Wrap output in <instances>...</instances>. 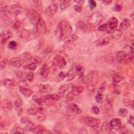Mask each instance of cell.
Returning <instances> with one entry per match:
<instances>
[{
    "mask_svg": "<svg viewBox=\"0 0 134 134\" xmlns=\"http://www.w3.org/2000/svg\"><path fill=\"white\" fill-rule=\"evenodd\" d=\"M103 18V16L101 13L99 12H95L90 15L87 22L90 25L92 26H96L102 22Z\"/></svg>",
    "mask_w": 134,
    "mask_h": 134,
    "instance_id": "cell-1",
    "label": "cell"
},
{
    "mask_svg": "<svg viewBox=\"0 0 134 134\" xmlns=\"http://www.w3.org/2000/svg\"><path fill=\"white\" fill-rule=\"evenodd\" d=\"M27 16L28 17L30 23L35 26L39 23L41 18L38 13L33 9H30L27 11Z\"/></svg>",
    "mask_w": 134,
    "mask_h": 134,
    "instance_id": "cell-2",
    "label": "cell"
},
{
    "mask_svg": "<svg viewBox=\"0 0 134 134\" xmlns=\"http://www.w3.org/2000/svg\"><path fill=\"white\" fill-rule=\"evenodd\" d=\"M1 15L2 19L5 22H9L10 21L12 14L6 5L4 4V5H1Z\"/></svg>",
    "mask_w": 134,
    "mask_h": 134,
    "instance_id": "cell-3",
    "label": "cell"
},
{
    "mask_svg": "<svg viewBox=\"0 0 134 134\" xmlns=\"http://www.w3.org/2000/svg\"><path fill=\"white\" fill-rule=\"evenodd\" d=\"M63 37L69 35L73 31V28L70 23L66 20H62L60 23Z\"/></svg>",
    "mask_w": 134,
    "mask_h": 134,
    "instance_id": "cell-4",
    "label": "cell"
},
{
    "mask_svg": "<svg viewBox=\"0 0 134 134\" xmlns=\"http://www.w3.org/2000/svg\"><path fill=\"white\" fill-rule=\"evenodd\" d=\"M83 122L86 125L91 127H97L100 122V120L91 117H85L83 119Z\"/></svg>",
    "mask_w": 134,
    "mask_h": 134,
    "instance_id": "cell-5",
    "label": "cell"
},
{
    "mask_svg": "<svg viewBox=\"0 0 134 134\" xmlns=\"http://www.w3.org/2000/svg\"><path fill=\"white\" fill-rule=\"evenodd\" d=\"M46 26L44 20L42 17H41L39 23L35 26L34 31L39 36L41 34H44L46 32Z\"/></svg>",
    "mask_w": 134,
    "mask_h": 134,
    "instance_id": "cell-6",
    "label": "cell"
},
{
    "mask_svg": "<svg viewBox=\"0 0 134 134\" xmlns=\"http://www.w3.org/2000/svg\"><path fill=\"white\" fill-rule=\"evenodd\" d=\"M58 6L56 3H52L49 5L45 10V13L49 16H52L58 11Z\"/></svg>",
    "mask_w": 134,
    "mask_h": 134,
    "instance_id": "cell-7",
    "label": "cell"
},
{
    "mask_svg": "<svg viewBox=\"0 0 134 134\" xmlns=\"http://www.w3.org/2000/svg\"><path fill=\"white\" fill-rule=\"evenodd\" d=\"M54 63L55 65H57L58 66V68L60 69H63L65 66L66 64L65 59L63 57L59 55H57V56H55V57L54 59Z\"/></svg>",
    "mask_w": 134,
    "mask_h": 134,
    "instance_id": "cell-8",
    "label": "cell"
},
{
    "mask_svg": "<svg viewBox=\"0 0 134 134\" xmlns=\"http://www.w3.org/2000/svg\"><path fill=\"white\" fill-rule=\"evenodd\" d=\"M118 23V19L115 17H111L108 20L106 24L107 25L108 28H109L110 30L113 31L116 29Z\"/></svg>",
    "mask_w": 134,
    "mask_h": 134,
    "instance_id": "cell-9",
    "label": "cell"
},
{
    "mask_svg": "<svg viewBox=\"0 0 134 134\" xmlns=\"http://www.w3.org/2000/svg\"><path fill=\"white\" fill-rule=\"evenodd\" d=\"M13 36L12 32L9 30H4L1 34V43L4 44Z\"/></svg>",
    "mask_w": 134,
    "mask_h": 134,
    "instance_id": "cell-10",
    "label": "cell"
},
{
    "mask_svg": "<svg viewBox=\"0 0 134 134\" xmlns=\"http://www.w3.org/2000/svg\"><path fill=\"white\" fill-rule=\"evenodd\" d=\"M109 126L110 128L114 130H119L121 127V121L118 118H114L110 120Z\"/></svg>",
    "mask_w": 134,
    "mask_h": 134,
    "instance_id": "cell-11",
    "label": "cell"
},
{
    "mask_svg": "<svg viewBox=\"0 0 134 134\" xmlns=\"http://www.w3.org/2000/svg\"><path fill=\"white\" fill-rule=\"evenodd\" d=\"M14 107L17 114L21 115L23 111V100L20 98H18L15 100L14 103Z\"/></svg>",
    "mask_w": 134,
    "mask_h": 134,
    "instance_id": "cell-12",
    "label": "cell"
},
{
    "mask_svg": "<svg viewBox=\"0 0 134 134\" xmlns=\"http://www.w3.org/2000/svg\"><path fill=\"white\" fill-rule=\"evenodd\" d=\"M97 74V72L95 71H93L91 72H90L88 74H87L86 76H85L84 77V80H83V82L85 83V84H91L92 83V82L93 81V80L95 77V76Z\"/></svg>",
    "mask_w": 134,
    "mask_h": 134,
    "instance_id": "cell-13",
    "label": "cell"
},
{
    "mask_svg": "<svg viewBox=\"0 0 134 134\" xmlns=\"http://www.w3.org/2000/svg\"><path fill=\"white\" fill-rule=\"evenodd\" d=\"M77 28L84 33H87L90 31V27L83 21H79L77 24Z\"/></svg>",
    "mask_w": 134,
    "mask_h": 134,
    "instance_id": "cell-14",
    "label": "cell"
},
{
    "mask_svg": "<svg viewBox=\"0 0 134 134\" xmlns=\"http://www.w3.org/2000/svg\"><path fill=\"white\" fill-rule=\"evenodd\" d=\"M23 60L17 57H13L10 60V64L15 68H19L23 64Z\"/></svg>",
    "mask_w": 134,
    "mask_h": 134,
    "instance_id": "cell-15",
    "label": "cell"
},
{
    "mask_svg": "<svg viewBox=\"0 0 134 134\" xmlns=\"http://www.w3.org/2000/svg\"><path fill=\"white\" fill-rule=\"evenodd\" d=\"M36 115H37L36 117L38 120L40 121H43L46 117V115L45 114V110L44 109V108L42 107L38 108V112Z\"/></svg>",
    "mask_w": 134,
    "mask_h": 134,
    "instance_id": "cell-16",
    "label": "cell"
},
{
    "mask_svg": "<svg viewBox=\"0 0 134 134\" xmlns=\"http://www.w3.org/2000/svg\"><path fill=\"white\" fill-rule=\"evenodd\" d=\"M127 57V53L124 51H119L116 54V59L119 62H122L126 61Z\"/></svg>",
    "mask_w": 134,
    "mask_h": 134,
    "instance_id": "cell-17",
    "label": "cell"
},
{
    "mask_svg": "<svg viewBox=\"0 0 134 134\" xmlns=\"http://www.w3.org/2000/svg\"><path fill=\"white\" fill-rule=\"evenodd\" d=\"M77 39L78 37L77 35L75 34H71L65 36L63 39V41L67 43H71L77 40Z\"/></svg>",
    "mask_w": 134,
    "mask_h": 134,
    "instance_id": "cell-18",
    "label": "cell"
},
{
    "mask_svg": "<svg viewBox=\"0 0 134 134\" xmlns=\"http://www.w3.org/2000/svg\"><path fill=\"white\" fill-rule=\"evenodd\" d=\"M83 87L81 85H73L71 88V92L74 95H79L83 91Z\"/></svg>",
    "mask_w": 134,
    "mask_h": 134,
    "instance_id": "cell-19",
    "label": "cell"
},
{
    "mask_svg": "<svg viewBox=\"0 0 134 134\" xmlns=\"http://www.w3.org/2000/svg\"><path fill=\"white\" fill-rule=\"evenodd\" d=\"M50 72V69L47 64L43 65L42 67L40 70V74L41 76L43 78H46L48 77Z\"/></svg>",
    "mask_w": 134,
    "mask_h": 134,
    "instance_id": "cell-20",
    "label": "cell"
},
{
    "mask_svg": "<svg viewBox=\"0 0 134 134\" xmlns=\"http://www.w3.org/2000/svg\"><path fill=\"white\" fill-rule=\"evenodd\" d=\"M2 108L6 111H9L12 110V104L10 101L7 99L4 100L2 103Z\"/></svg>",
    "mask_w": 134,
    "mask_h": 134,
    "instance_id": "cell-21",
    "label": "cell"
},
{
    "mask_svg": "<svg viewBox=\"0 0 134 134\" xmlns=\"http://www.w3.org/2000/svg\"><path fill=\"white\" fill-rule=\"evenodd\" d=\"M131 25V21L129 19H124L120 24L119 28L120 29L126 30L128 28H129Z\"/></svg>",
    "mask_w": 134,
    "mask_h": 134,
    "instance_id": "cell-22",
    "label": "cell"
},
{
    "mask_svg": "<svg viewBox=\"0 0 134 134\" xmlns=\"http://www.w3.org/2000/svg\"><path fill=\"white\" fill-rule=\"evenodd\" d=\"M110 42V39L108 37L103 38L98 40H97L96 42V45L98 47H103L104 46H106Z\"/></svg>",
    "mask_w": 134,
    "mask_h": 134,
    "instance_id": "cell-23",
    "label": "cell"
},
{
    "mask_svg": "<svg viewBox=\"0 0 134 134\" xmlns=\"http://www.w3.org/2000/svg\"><path fill=\"white\" fill-rule=\"evenodd\" d=\"M123 79H124V76L123 75H122L121 74H116L113 76V78H112L113 84L115 85H117Z\"/></svg>",
    "mask_w": 134,
    "mask_h": 134,
    "instance_id": "cell-24",
    "label": "cell"
},
{
    "mask_svg": "<svg viewBox=\"0 0 134 134\" xmlns=\"http://www.w3.org/2000/svg\"><path fill=\"white\" fill-rule=\"evenodd\" d=\"M39 91L43 93H49L52 91V88L50 85L48 84H40L39 85Z\"/></svg>",
    "mask_w": 134,
    "mask_h": 134,
    "instance_id": "cell-25",
    "label": "cell"
},
{
    "mask_svg": "<svg viewBox=\"0 0 134 134\" xmlns=\"http://www.w3.org/2000/svg\"><path fill=\"white\" fill-rule=\"evenodd\" d=\"M55 36L58 40H61L62 39V38L63 37L60 23H59L58 25V26L55 30Z\"/></svg>",
    "mask_w": 134,
    "mask_h": 134,
    "instance_id": "cell-26",
    "label": "cell"
},
{
    "mask_svg": "<svg viewBox=\"0 0 134 134\" xmlns=\"http://www.w3.org/2000/svg\"><path fill=\"white\" fill-rule=\"evenodd\" d=\"M69 107H70V109L72 111H73L74 113L77 114H80L82 113L81 109L76 104L74 103H71L69 104Z\"/></svg>",
    "mask_w": 134,
    "mask_h": 134,
    "instance_id": "cell-27",
    "label": "cell"
},
{
    "mask_svg": "<svg viewBox=\"0 0 134 134\" xmlns=\"http://www.w3.org/2000/svg\"><path fill=\"white\" fill-rule=\"evenodd\" d=\"M19 91L25 97H29L32 94V92L31 90L26 88L23 87H19Z\"/></svg>",
    "mask_w": 134,
    "mask_h": 134,
    "instance_id": "cell-28",
    "label": "cell"
},
{
    "mask_svg": "<svg viewBox=\"0 0 134 134\" xmlns=\"http://www.w3.org/2000/svg\"><path fill=\"white\" fill-rule=\"evenodd\" d=\"M85 72V69L83 66L78 65L75 67V72L80 77H83Z\"/></svg>",
    "mask_w": 134,
    "mask_h": 134,
    "instance_id": "cell-29",
    "label": "cell"
},
{
    "mask_svg": "<svg viewBox=\"0 0 134 134\" xmlns=\"http://www.w3.org/2000/svg\"><path fill=\"white\" fill-rule=\"evenodd\" d=\"M69 88V85L68 84H65L60 87V88L58 90V92L60 97H63L65 93L66 92V91L68 90Z\"/></svg>",
    "mask_w": 134,
    "mask_h": 134,
    "instance_id": "cell-30",
    "label": "cell"
},
{
    "mask_svg": "<svg viewBox=\"0 0 134 134\" xmlns=\"http://www.w3.org/2000/svg\"><path fill=\"white\" fill-rule=\"evenodd\" d=\"M44 128L41 125L35 126L31 130V131L35 133H42L44 132Z\"/></svg>",
    "mask_w": 134,
    "mask_h": 134,
    "instance_id": "cell-31",
    "label": "cell"
},
{
    "mask_svg": "<svg viewBox=\"0 0 134 134\" xmlns=\"http://www.w3.org/2000/svg\"><path fill=\"white\" fill-rule=\"evenodd\" d=\"M75 75H76V72L73 69L70 70L68 72L67 74H66V77L67 79V80L68 81L72 80L74 78V77L75 76Z\"/></svg>",
    "mask_w": 134,
    "mask_h": 134,
    "instance_id": "cell-32",
    "label": "cell"
},
{
    "mask_svg": "<svg viewBox=\"0 0 134 134\" xmlns=\"http://www.w3.org/2000/svg\"><path fill=\"white\" fill-rule=\"evenodd\" d=\"M4 85L6 87L8 88H10L14 86V82L13 80L10 79H6L4 81Z\"/></svg>",
    "mask_w": 134,
    "mask_h": 134,
    "instance_id": "cell-33",
    "label": "cell"
},
{
    "mask_svg": "<svg viewBox=\"0 0 134 134\" xmlns=\"http://www.w3.org/2000/svg\"><path fill=\"white\" fill-rule=\"evenodd\" d=\"M67 73H65L64 72H61L57 76L55 79V81L57 82H60L63 81L66 76Z\"/></svg>",
    "mask_w": 134,
    "mask_h": 134,
    "instance_id": "cell-34",
    "label": "cell"
},
{
    "mask_svg": "<svg viewBox=\"0 0 134 134\" xmlns=\"http://www.w3.org/2000/svg\"><path fill=\"white\" fill-rule=\"evenodd\" d=\"M32 100L38 105L42 106L43 104L44 103V99H43L42 98H39L36 95H34L32 98Z\"/></svg>",
    "mask_w": 134,
    "mask_h": 134,
    "instance_id": "cell-35",
    "label": "cell"
},
{
    "mask_svg": "<svg viewBox=\"0 0 134 134\" xmlns=\"http://www.w3.org/2000/svg\"><path fill=\"white\" fill-rule=\"evenodd\" d=\"M10 132L12 133H20L23 134L25 132V130L22 128L19 127H16L11 130Z\"/></svg>",
    "mask_w": 134,
    "mask_h": 134,
    "instance_id": "cell-36",
    "label": "cell"
},
{
    "mask_svg": "<svg viewBox=\"0 0 134 134\" xmlns=\"http://www.w3.org/2000/svg\"><path fill=\"white\" fill-rule=\"evenodd\" d=\"M35 74L32 72H28L26 75V78L29 83H32L34 80Z\"/></svg>",
    "mask_w": 134,
    "mask_h": 134,
    "instance_id": "cell-37",
    "label": "cell"
},
{
    "mask_svg": "<svg viewBox=\"0 0 134 134\" xmlns=\"http://www.w3.org/2000/svg\"><path fill=\"white\" fill-rule=\"evenodd\" d=\"M37 66V64H36L35 62H32V63H30L29 64L24 66V68H25L26 69H28V70H31V71H34L36 69Z\"/></svg>",
    "mask_w": 134,
    "mask_h": 134,
    "instance_id": "cell-38",
    "label": "cell"
},
{
    "mask_svg": "<svg viewBox=\"0 0 134 134\" xmlns=\"http://www.w3.org/2000/svg\"><path fill=\"white\" fill-rule=\"evenodd\" d=\"M71 5V1H65L62 2L60 5V7L61 9H64L68 7H69Z\"/></svg>",
    "mask_w": 134,
    "mask_h": 134,
    "instance_id": "cell-39",
    "label": "cell"
},
{
    "mask_svg": "<svg viewBox=\"0 0 134 134\" xmlns=\"http://www.w3.org/2000/svg\"><path fill=\"white\" fill-rule=\"evenodd\" d=\"M118 115L121 117H125L128 113V110L125 108H121L118 110Z\"/></svg>",
    "mask_w": 134,
    "mask_h": 134,
    "instance_id": "cell-40",
    "label": "cell"
},
{
    "mask_svg": "<svg viewBox=\"0 0 134 134\" xmlns=\"http://www.w3.org/2000/svg\"><path fill=\"white\" fill-rule=\"evenodd\" d=\"M35 7L38 10L42 9V3L41 1H33Z\"/></svg>",
    "mask_w": 134,
    "mask_h": 134,
    "instance_id": "cell-41",
    "label": "cell"
},
{
    "mask_svg": "<svg viewBox=\"0 0 134 134\" xmlns=\"http://www.w3.org/2000/svg\"><path fill=\"white\" fill-rule=\"evenodd\" d=\"M124 104H125V105L127 106V107H128L130 108H133V102L131 99H126L125 100H124Z\"/></svg>",
    "mask_w": 134,
    "mask_h": 134,
    "instance_id": "cell-42",
    "label": "cell"
},
{
    "mask_svg": "<svg viewBox=\"0 0 134 134\" xmlns=\"http://www.w3.org/2000/svg\"><path fill=\"white\" fill-rule=\"evenodd\" d=\"M37 112H38V108H28L27 110V114L30 115H36Z\"/></svg>",
    "mask_w": 134,
    "mask_h": 134,
    "instance_id": "cell-43",
    "label": "cell"
},
{
    "mask_svg": "<svg viewBox=\"0 0 134 134\" xmlns=\"http://www.w3.org/2000/svg\"><path fill=\"white\" fill-rule=\"evenodd\" d=\"M74 94L72 93V92H69L66 95V100L68 102H72L74 98Z\"/></svg>",
    "mask_w": 134,
    "mask_h": 134,
    "instance_id": "cell-44",
    "label": "cell"
},
{
    "mask_svg": "<svg viewBox=\"0 0 134 134\" xmlns=\"http://www.w3.org/2000/svg\"><path fill=\"white\" fill-rule=\"evenodd\" d=\"M103 98L104 97L102 93H98L95 96V100L97 103H100L103 101Z\"/></svg>",
    "mask_w": 134,
    "mask_h": 134,
    "instance_id": "cell-45",
    "label": "cell"
},
{
    "mask_svg": "<svg viewBox=\"0 0 134 134\" xmlns=\"http://www.w3.org/2000/svg\"><path fill=\"white\" fill-rule=\"evenodd\" d=\"M88 5L90 6V8L91 10L93 9L94 8L96 7V3L95 1L94 0H90L88 1Z\"/></svg>",
    "mask_w": 134,
    "mask_h": 134,
    "instance_id": "cell-46",
    "label": "cell"
},
{
    "mask_svg": "<svg viewBox=\"0 0 134 134\" xmlns=\"http://www.w3.org/2000/svg\"><path fill=\"white\" fill-rule=\"evenodd\" d=\"M8 46V48L10 49H15L17 47V44L15 41H11L9 42Z\"/></svg>",
    "mask_w": 134,
    "mask_h": 134,
    "instance_id": "cell-47",
    "label": "cell"
},
{
    "mask_svg": "<svg viewBox=\"0 0 134 134\" xmlns=\"http://www.w3.org/2000/svg\"><path fill=\"white\" fill-rule=\"evenodd\" d=\"M60 96L57 94H52L50 95V98L54 101H58L60 99Z\"/></svg>",
    "mask_w": 134,
    "mask_h": 134,
    "instance_id": "cell-48",
    "label": "cell"
},
{
    "mask_svg": "<svg viewBox=\"0 0 134 134\" xmlns=\"http://www.w3.org/2000/svg\"><path fill=\"white\" fill-rule=\"evenodd\" d=\"M108 27H107V25L106 24H102L100 26H98V30L99 31H106L108 30Z\"/></svg>",
    "mask_w": 134,
    "mask_h": 134,
    "instance_id": "cell-49",
    "label": "cell"
},
{
    "mask_svg": "<svg viewBox=\"0 0 134 134\" xmlns=\"http://www.w3.org/2000/svg\"><path fill=\"white\" fill-rule=\"evenodd\" d=\"M91 111L95 114V115H98L100 113V111H99V108L97 107V106H94L93 107H92L91 108Z\"/></svg>",
    "mask_w": 134,
    "mask_h": 134,
    "instance_id": "cell-50",
    "label": "cell"
},
{
    "mask_svg": "<svg viewBox=\"0 0 134 134\" xmlns=\"http://www.w3.org/2000/svg\"><path fill=\"white\" fill-rule=\"evenodd\" d=\"M7 64V61L5 59L3 60L1 62V64H0V68L1 70H2L3 69H4L6 67V65Z\"/></svg>",
    "mask_w": 134,
    "mask_h": 134,
    "instance_id": "cell-51",
    "label": "cell"
},
{
    "mask_svg": "<svg viewBox=\"0 0 134 134\" xmlns=\"http://www.w3.org/2000/svg\"><path fill=\"white\" fill-rule=\"evenodd\" d=\"M122 7L121 5L117 4H116L114 7L113 8V10L116 12H119L122 9Z\"/></svg>",
    "mask_w": 134,
    "mask_h": 134,
    "instance_id": "cell-52",
    "label": "cell"
},
{
    "mask_svg": "<svg viewBox=\"0 0 134 134\" xmlns=\"http://www.w3.org/2000/svg\"><path fill=\"white\" fill-rule=\"evenodd\" d=\"M74 9L77 12H81L82 10V7L81 5H76L74 6Z\"/></svg>",
    "mask_w": 134,
    "mask_h": 134,
    "instance_id": "cell-53",
    "label": "cell"
},
{
    "mask_svg": "<svg viewBox=\"0 0 134 134\" xmlns=\"http://www.w3.org/2000/svg\"><path fill=\"white\" fill-rule=\"evenodd\" d=\"M133 122H134V119H133V116L131 115L129 118V119L128 120V122L132 126H133Z\"/></svg>",
    "mask_w": 134,
    "mask_h": 134,
    "instance_id": "cell-54",
    "label": "cell"
},
{
    "mask_svg": "<svg viewBox=\"0 0 134 134\" xmlns=\"http://www.w3.org/2000/svg\"><path fill=\"white\" fill-rule=\"evenodd\" d=\"M21 122L22 123H23V124H26V123H27L29 120L26 118V117H23L21 119Z\"/></svg>",
    "mask_w": 134,
    "mask_h": 134,
    "instance_id": "cell-55",
    "label": "cell"
},
{
    "mask_svg": "<svg viewBox=\"0 0 134 134\" xmlns=\"http://www.w3.org/2000/svg\"><path fill=\"white\" fill-rule=\"evenodd\" d=\"M84 1H82V0H77V1H74V2L77 3V4H80V5H82L84 3Z\"/></svg>",
    "mask_w": 134,
    "mask_h": 134,
    "instance_id": "cell-56",
    "label": "cell"
},
{
    "mask_svg": "<svg viewBox=\"0 0 134 134\" xmlns=\"http://www.w3.org/2000/svg\"><path fill=\"white\" fill-rule=\"evenodd\" d=\"M102 2L105 5H109L112 2V1H102Z\"/></svg>",
    "mask_w": 134,
    "mask_h": 134,
    "instance_id": "cell-57",
    "label": "cell"
}]
</instances>
